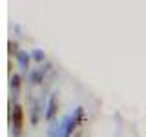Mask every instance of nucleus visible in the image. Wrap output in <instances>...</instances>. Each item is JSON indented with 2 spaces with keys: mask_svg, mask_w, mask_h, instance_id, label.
I'll return each mask as SVG.
<instances>
[{
  "mask_svg": "<svg viewBox=\"0 0 146 137\" xmlns=\"http://www.w3.org/2000/svg\"><path fill=\"white\" fill-rule=\"evenodd\" d=\"M9 110H11V117H9V124L13 130V137H22L24 134V108L20 102L13 104L9 102Z\"/></svg>",
  "mask_w": 146,
  "mask_h": 137,
  "instance_id": "1",
  "label": "nucleus"
},
{
  "mask_svg": "<svg viewBox=\"0 0 146 137\" xmlns=\"http://www.w3.org/2000/svg\"><path fill=\"white\" fill-rule=\"evenodd\" d=\"M27 104H29V122H31V126H36L40 119H44L48 100H46V97L35 99L31 95H27Z\"/></svg>",
  "mask_w": 146,
  "mask_h": 137,
  "instance_id": "2",
  "label": "nucleus"
},
{
  "mask_svg": "<svg viewBox=\"0 0 146 137\" xmlns=\"http://www.w3.org/2000/svg\"><path fill=\"white\" fill-rule=\"evenodd\" d=\"M51 71V62H46L44 66H38V68H31V71L27 73V82L31 86H38L46 80V73Z\"/></svg>",
  "mask_w": 146,
  "mask_h": 137,
  "instance_id": "3",
  "label": "nucleus"
},
{
  "mask_svg": "<svg viewBox=\"0 0 146 137\" xmlns=\"http://www.w3.org/2000/svg\"><path fill=\"white\" fill-rule=\"evenodd\" d=\"M57 113H58V93H51V95H49V99H48V106H46L44 121L46 122L57 121Z\"/></svg>",
  "mask_w": 146,
  "mask_h": 137,
  "instance_id": "4",
  "label": "nucleus"
},
{
  "mask_svg": "<svg viewBox=\"0 0 146 137\" xmlns=\"http://www.w3.org/2000/svg\"><path fill=\"white\" fill-rule=\"evenodd\" d=\"M20 88H22V75L20 73H13V75L9 77V90H11V99H9V102H13V104L18 102Z\"/></svg>",
  "mask_w": 146,
  "mask_h": 137,
  "instance_id": "5",
  "label": "nucleus"
},
{
  "mask_svg": "<svg viewBox=\"0 0 146 137\" xmlns=\"http://www.w3.org/2000/svg\"><path fill=\"white\" fill-rule=\"evenodd\" d=\"M15 61H17V64L20 66V70L24 71V73H29L31 70H29V62H31V55H29V51H24V49H20L17 55H15Z\"/></svg>",
  "mask_w": 146,
  "mask_h": 137,
  "instance_id": "6",
  "label": "nucleus"
},
{
  "mask_svg": "<svg viewBox=\"0 0 146 137\" xmlns=\"http://www.w3.org/2000/svg\"><path fill=\"white\" fill-rule=\"evenodd\" d=\"M29 55H31V61H33V62H36V64H46V53L40 48L31 49Z\"/></svg>",
  "mask_w": 146,
  "mask_h": 137,
  "instance_id": "7",
  "label": "nucleus"
},
{
  "mask_svg": "<svg viewBox=\"0 0 146 137\" xmlns=\"http://www.w3.org/2000/svg\"><path fill=\"white\" fill-rule=\"evenodd\" d=\"M7 49H9V57H15V55L20 51V48H18V42H17V40H15V42H13V40H9Z\"/></svg>",
  "mask_w": 146,
  "mask_h": 137,
  "instance_id": "8",
  "label": "nucleus"
}]
</instances>
